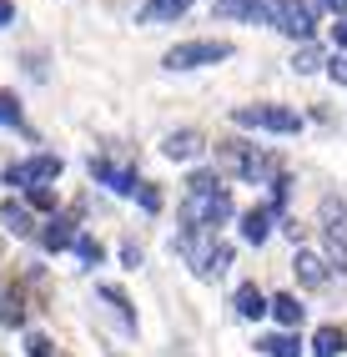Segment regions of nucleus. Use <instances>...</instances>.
Masks as SVG:
<instances>
[{
	"label": "nucleus",
	"instance_id": "27",
	"mask_svg": "<svg viewBox=\"0 0 347 357\" xmlns=\"http://www.w3.org/2000/svg\"><path fill=\"white\" fill-rule=\"evenodd\" d=\"M231 261H237V252H231V247L222 242V247H217V257L206 261V272H201V277H206V282H217V277H226V267H231Z\"/></svg>",
	"mask_w": 347,
	"mask_h": 357
},
{
	"label": "nucleus",
	"instance_id": "33",
	"mask_svg": "<svg viewBox=\"0 0 347 357\" xmlns=\"http://www.w3.org/2000/svg\"><path fill=\"white\" fill-rule=\"evenodd\" d=\"M317 10H332V15H347V0H312Z\"/></svg>",
	"mask_w": 347,
	"mask_h": 357
},
{
	"label": "nucleus",
	"instance_id": "3",
	"mask_svg": "<svg viewBox=\"0 0 347 357\" xmlns=\"http://www.w3.org/2000/svg\"><path fill=\"white\" fill-rule=\"evenodd\" d=\"M231 51H237V45H231V40H181V45H171V51L167 56H161V70H176V76H181V70H201V66H217V61H226Z\"/></svg>",
	"mask_w": 347,
	"mask_h": 357
},
{
	"label": "nucleus",
	"instance_id": "5",
	"mask_svg": "<svg viewBox=\"0 0 347 357\" xmlns=\"http://www.w3.org/2000/svg\"><path fill=\"white\" fill-rule=\"evenodd\" d=\"M317 222H322V242H327V261L337 272H347V206L327 197L317 206Z\"/></svg>",
	"mask_w": 347,
	"mask_h": 357
},
{
	"label": "nucleus",
	"instance_id": "34",
	"mask_svg": "<svg viewBox=\"0 0 347 357\" xmlns=\"http://www.w3.org/2000/svg\"><path fill=\"white\" fill-rule=\"evenodd\" d=\"M10 20H15V0H0V31H6Z\"/></svg>",
	"mask_w": 347,
	"mask_h": 357
},
{
	"label": "nucleus",
	"instance_id": "20",
	"mask_svg": "<svg viewBox=\"0 0 347 357\" xmlns=\"http://www.w3.org/2000/svg\"><path fill=\"white\" fill-rule=\"evenodd\" d=\"M272 317L282 322V332H292L297 322H302V302H297L292 292H277V297H272Z\"/></svg>",
	"mask_w": 347,
	"mask_h": 357
},
{
	"label": "nucleus",
	"instance_id": "8",
	"mask_svg": "<svg viewBox=\"0 0 347 357\" xmlns=\"http://www.w3.org/2000/svg\"><path fill=\"white\" fill-rule=\"evenodd\" d=\"M91 176H96V186H106L111 197H136V186H141V176H136L126 161H111V156H91Z\"/></svg>",
	"mask_w": 347,
	"mask_h": 357
},
{
	"label": "nucleus",
	"instance_id": "30",
	"mask_svg": "<svg viewBox=\"0 0 347 357\" xmlns=\"http://www.w3.org/2000/svg\"><path fill=\"white\" fill-rule=\"evenodd\" d=\"M327 76H332L337 86H347V56H332V61H327Z\"/></svg>",
	"mask_w": 347,
	"mask_h": 357
},
{
	"label": "nucleus",
	"instance_id": "13",
	"mask_svg": "<svg viewBox=\"0 0 347 357\" xmlns=\"http://www.w3.org/2000/svg\"><path fill=\"white\" fill-rule=\"evenodd\" d=\"M76 236H81V231H76L71 217H51V222L40 227V252H71Z\"/></svg>",
	"mask_w": 347,
	"mask_h": 357
},
{
	"label": "nucleus",
	"instance_id": "31",
	"mask_svg": "<svg viewBox=\"0 0 347 357\" xmlns=\"http://www.w3.org/2000/svg\"><path fill=\"white\" fill-rule=\"evenodd\" d=\"M121 261L126 267H141V242H121Z\"/></svg>",
	"mask_w": 347,
	"mask_h": 357
},
{
	"label": "nucleus",
	"instance_id": "24",
	"mask_svg": "<svg viewBox=\"0 0 347 357\" xmlns=\"http://www.w3.org/2000/svg\"><path fill=\"white\" fill-rule=\"evenodd\" d=\"M0 126H10V131L26 126V111H20V96H15V91H0Z\"/></svg>",
	"mask_w": 347,
	"mask_h": 357
},
{
	"label": "nucleus",
	"instance_id": "7",
	"mask_svg": "<svg viewBox=\"0 0 347 357\" xmlns=\"http://www.w3.org/2000/svg\"><path fill=\"white\" fill-rule=\"evenodd\" d=\"M217 231H206V227H181V236H176V252H181V261H187V267L201 277L206 272V261L217 257Z\"/></svg>",
	"mask_w": 347,
	"mask_h": 357
},
{
	"label": "nucleus",
	"instance_id": "26",
	"mask_svg": "<svg viewBox=\"0 0 347 357\" xmlns=\"http://www.w3.org/2000/svg\"><path fill=\"white\" fill-rule=\"evenodd\" d=\"M71 252H76V257L86 261V267H101V257H106V247L96 242V236H86V231L76 236V247H71Z\"/></svg>",
	"mask_w": 347,
	"mask_h": 357
},
{
	"label": "nucleus",
	"instance_id": "17",
	"mask_svg": "<svg viewBox=\"0 0 347 357\" xmlns=\"http://www.w3.org/2000/svg\"><path fill=\"white\" fill-rule=\"evenodd\" d=\"M96 292H101V302L111 307V312H116V317H121V327H126V332H136V307H131V297H126V287H116V282H101V287H96Z\"/></svg>",
	"mask_w": 347,
	"mask_h": 357
},
{
	"label": "nucleus",
	"instance_id": "2",
	"mask_svg": "<svg viewBox=\"0 0 347 357\" xmlns=\"http://www.w3.org/2000/svg\"><path fill=\"white\" fill-rule=\"evenodd\" d=\"M231 126H242V131H277V136H292V131H302V116H297L292 106L257 101V106H237V111H231Z\"/></svg>",
	"mask_w": 347,
	"mask_h": 357
},
{
	"label": "nucleus",
	"instance_id": "29",
	"mask_svg": "<svg viewBox=\"0 0 347 357\" xmlns=\"http://www.w3.org/2000/svg\"><path fill=\"white\" fill-rule=\"evenodd\" d=\"M26 357H56V342L45 332H26Z\"/></svg>",
	"mask_w": 347,
	"mask_h": 357
},
{
	"label": "nucleus",
	"instance_id": "12",
	"mask_svg": "<svg viewBox=\"0 0 347 357\" xmlns=\"http://www.w3.org/2000/svg\"><path fill=\"white\" fill-rule=\"evenodd\" d=\"M272 222H277V211L262 202V206H247L242 211V242L247 247H262L267 236H272Z\"/></svg>",
	"mask_w": 347,
	"mask_h": 357
},
{
	"label": "nucleus",
	"instance_id": "18",
	"mask_svg": "<svg viewBox=\"0 0 347 357\" xmlns=\"http://www.w3.org/2000/svg\"><path fill=\"white\" fill-rule=\"evenodd\" d=\"M297 282H302V287H322V282H327V257H317V252H297Z\"/></svg>",
	"mask_w": 347,
	"mask_h": 357
},
{
	"label": "nucleus",
	"instance_id": "15",
	"mask_svg": "<svg viewBox=\"0 0 347 357\" xmlns=\"http://www.w3.org/2000/svg\"><path fill=\"white\" fill-rule=\"evenodd\" d=\"M0 227H10L15 236H40L36 211H31L26 202H0Z\"/></svg>",
	"mask_w": 347,
	"mask_h": 357
},
{
	"label": "nucleus",
	"instance_id": "21",
	"mask_svg": "<svg viewBox=\"0 0 347 357\" xmlns=\"http://www.w3.org/2000/svg\"><path fill=\"white\" fill-rule=\"evenodd\" d=\"M222 186L226 181L212 172V166H196V172L187 176V197H212V192H222Z\"/></svg>",
	"mask_w": 347,
	"mask_h": 357
},
{
	"label": "nucleus",
	"instance_id": "1",
	"mask_svg": "<svg viewBox=\"0 0 347 357\" xmlns=\"http://www.w3.org/2000/svg\"><path fill=\"white\" fill-rule=\"evenodd\" d=\"M217 156H222L226 172H237V181H247V186H262V181L282 176V156L257 151V146H247V141H222Z\"/></svg>",
	"mask_w": 347,
	"mask_h": 357
},
{
	"label": "nucleus",
	"instance_id": "16",
	"mask_svg": "<svg viewBox=\"0 0 347 357\" xmlns=\"http://www.w3.org/2000/svg\"><path fill=\"white\" fill-rule=\"evenodd\" d=\"M307 352H312V357H342V352H347V332H342L337 322L317 327V332H312V342H307Z\"/></svg>",
	"mask_w": 347,
	"mask_h": 357
},
{
	"label": "nucleus",
	"instance_id": "32",
	"mask_svg": "<svg viewBox=\"0 0 347 357\" xmlns=\"http://www.w3.org/2000/svg\"><path fill=\"white\" fill-rule=\"evenodd\" d=\"M332 40H337V51L347 56V15H337V26H332Z\"/></svg>",
	"mask_w": 347,
	"mask_h": 357
},
{
	"label": "nucleus",
	"instance_id": "28",
	"mask_svg": "<svg viewBox=\"0 0 347 357\" xmlns=\"http://www.w3.org/2000/svg\"><path fill=\"white\" fill-rule=\"evenodd\" d=\"M136 206H141V211H151V217H156V211H161V186L156 181H141V186H136V197H131Z\"/></svg>",
	"mask_w": 347,
	"mask_h": 357
},
{
	"label": "nucleus",
	"instance_id": "10",
	"mask_svg": "<svg viewBox=\"0 0 347 357\" xmlns=\"http://www.w3.org/2000/svg\"><path fill=\"white\" fill-rule=\"evenodd\" d=\"M201 151H206V136L196 126H181V131H171L161 141V156H171V161H196Z\"/></svg>",
	"mask_w": 347,
	"mask_h": 357
},
{
	"label": "nucleus",
	"instance_id": "25",
	"mask_svg": "<svg viewBox=\"0 0 347 357\" xmlns=\"http://www.w3.org/2000/svg\"><path fill=\"white\" fill-rule=\"evenodd\" d=\"M0 322H6V327H26V297H20V292H6V307H0Z\"/></svg>",
	"mask_w": 347,
	"mask_h": 357
},
{
	"label": "nucleus",
	"instance_id": "23",
	"mask_svg": "<svg viewBox=\"0 0 347 357\" xmlns=\"http://www.w3.org/2000/svg\"><path fill=\"white\" fill-rule=\"evenodd\" d=\"M20 202H26L31 211H51V217H56V206H61L56 186H31V192H20Z\"/></svg>",
	"mask_w": 347,
	"mask_h": 357
},
{
	"label": "nucleus",
	"instance_id": "4",
	"mask_svg": "<svg viewBox=\"0 0 347 357\" xmlns=\"http://www.w3.org/2000/svg\"><path fill=\"white\" fill-rule=\"evenodd\" d=\"M237 217V202H231V192L222 186V192L212 197H187L181 202V227H206V231H217L222 222Z\"/></svg>",
	"mask_w": 347,
	"mask_h": 357
},
{
	"label": "nucleus",
	"instance_id": "19",
	"mask_svg": "<svg viewBox=\"0 0 347 357\" xmlns=\"http://www.w3.org/2000/svg\"><path fill=\"white\" fill-rule=\"evenodd\" d=\"M267 357H302V342H297V332H267L257 342Z\"/></svg>",
	"mask_w": 347,
	"mask_h": 357
},
{
	"label": "nucleus",
	"instance_id": "11",
	"mask_svg": "<svg viewBox=\"0 0 347 357\" xmlns=\"http://www.w3.org/2000/svg\"><path fill=\"white\" fill-rule=\"evenodd\" d=\"M231 307H237V317H242V322H257V317L272 312V297H262L257 282H242V287L231 292Z\"/></svg>",
	"mask_w": 347,
	"mask_h": 357
},
{
	"label": "nucleus",
	"instance_id": "9",
	"mask_svg": "<svg viewBox=\"0 0 347 357\" xmlns=\"http://www.w3.org/2000/svg\"><path fill=\"white\" fill-rule=\"evenodd\" d=\"M317 6L312 0H292V10H287V20H282V31L292 36V40H302V45H312L317 40Z\"/></svg>",
	"mask_w": 347,
	"mask_h": 357
},
{
	"label": "nucleus",
	"instance_id": "14",
	"mask_svg": "<svg viewBox=\"0 0 347 357\" xmlns=\"http://www.w3.org/2000/svg\"><path fill=\"white\" fill-rule=\"evenodd\" d=\"M192 10V0H146L141 10H136V20L141 26H167V20H181Z\"/></svg>",
	"mask_w": 347,
	"mask_h": 357
},
{
	"label": "nucleus",
	"instance_id": "6",
	"mask_svg": "<svg viewBox=\"0 0 347 357\" xmlns=\"http://www.w3.org/2000/svg\"><path fill=\"white\" fill-rule=\"evenodd\" d=\"M61 172H65V161L51 156V151H40V156H26V161L6 166V186H15V192H31V186H51Z\"/></svg>",
	"mask_w": 347,
	"mask_h": 357
},
{
	"label": "nucleus",
	"instance_id": "22",
	"mask_svg": "<svg viewBox=\"0 0 347 357\" xmlns=\"http://www.w3.org/2000/svg\"><path fill=\"white\" fill-rule=\"evenodd\" d=\"M292 70H297V76H312V70H327V51H322L317 40H312V45H302V51L292 56Z\"/></svg>",
	"mask_w": 347,
	"mask_h": 357
}]
</instances>
